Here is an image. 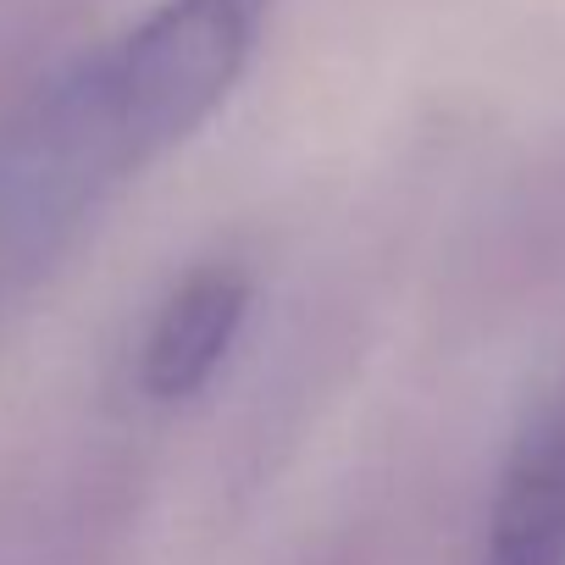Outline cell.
Masks as SVG:
<instances>
[{
  "label": "cell",
  "instance_id": "cell-1",
  "mask_svg": "<svg viewBox=\"0 0 565 565\" xmlns=\"http://www.w3.org/2000/svg\"><path fill=\"white\" fill-rule=\"evenodd\" d=\"M271 0H161L84 56L40 117V145L122 178L183 145L249 73Z\"/></svg>",
  "mask_w": 565,
  "mask_h": 565
},
{
  "label": "cell",
  "instance_id": "cell-2",
  "mask_svg": "<svg viewBox=\"0 0 565 565\" xmlns=\"http://www.w3.org/2000/svg\"><path fill=\"white\" fill-rule=\"evenodd\" d=\"M249 311V277L238 266H200L161 306L145 344V388L156 399H189L211 383L222 355L233 350Z\"/></svg>",
  "mask_w": 565,
  "mask_h": 565
},
{
  "label": "cell",
  "instance_id": "cell-3",
  "mask_svg": "<svg viewBox=\"0 0 565 565\" xmlns=\"http://www.w3.org/2000/svg\"><path fill=\"white\" fill-rule=\"evenodd\" d=\"M482 565H565V405L515 444L488 515Z\"/></svg>",
  "mask_w": 565,
  "mask_h": 565
}]
</instances>
